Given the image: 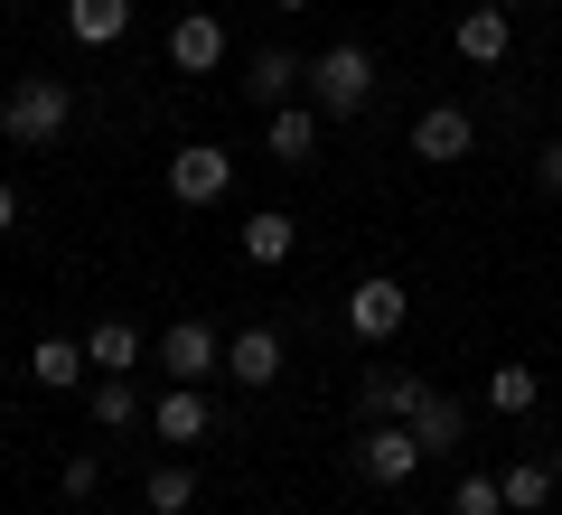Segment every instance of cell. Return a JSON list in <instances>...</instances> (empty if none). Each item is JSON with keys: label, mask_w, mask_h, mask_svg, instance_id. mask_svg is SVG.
<instances>
[{"label": "cell", "mask_w": 562, "mask_h": 515, "mask_svg": "<svg viewBox=\"0 0 562 515\" xmlns=\"http://www.w3.org/2000/svg\"><path fill=\"white\" fill-rule=\"evenodd\" d=\"M140 496H150V515H188L198 506V469L188 459H160V469L140 478Z\"/></svg>", "instance_id": "23"}, {"label": "cell", "mask_w": 562, "mask_h": 515, "mask_svg": "<svg viewBox=\"0 0 562 515\" xmlns=\"http://www.w3.org/2000/svg\"><path fill=\"white\" fill-rule=\"evenodd\" d=\"M272 10H310V0H272Z\"/></svg>", "instance_id": "28"}, {"label": "cell", "mask_w": 562, "mask_h": 515, "mask_svg": "<svg viewBox=\"0 0 562 515\" xmlns=\"http://www.w3.org/2000/svg\"><path fill=\"white\" fill-rule=\"evenodd\" d=\"M150 357H160V376H169V384H206V376L225 366V337L206 328V318H169Z\"/></svg>", "instance_id": "8"}, {"label": "cell", "mask_w": 562, "mask_h": 515, "mask_svg": "<svg viewBox=\"0 0 562 515\" xmlns=\"http://www.w3.org/2000/svg\"><path fill=\"white\" fill-rule=\"evenodd\" d=\"M301 94H310L301 47H254V57H244V103H254V113H281V103H301Z\"/></svg>", "instance_id": "7"}, {"label": "cell", "mask_w": 562, "mask_h": 515, "mask_svg": "<svg viewBox=\"0 0 562 515\" xmlns=\"http://www.w3.org/2000/svg\"><path fill=\"white\" fill-rule=\"evenodd\" d=\"M469 150H479V113H469V103H422V122H413L422 169H460Z\"/></svg>", "instance_id": "5"}, {"label": "cell", "mask_w": 562, "mask_h": 515, "mask_svg": "<svg viewBox=\"0 0 562 515\" xmlns=\"http://www.w3.org/2000/svg\"><path fill=\"white\" fill-rule=\"evenodd\" d=\"M403 318H413V291H403L394 272H366L357 291H347V328H357L366 347H394V337H403Z\"/></svg>", "instance_id": "4"}, {"label": "cell", "mask_w": 562, "mask_h": 515, "mask_svg": "<svg viewBox=\"0 0 562 515\" xmlns=\"http://www.w3.org/2000/svg\"><path fill=\"white\" fill-rule=\"evenodd\" d=\"M535 188L562 206V141H543V150H535Z\"/></svg>", "instance_id": "26"}, {"label": "cell", "mask_w": 562, "mask_h": 515, "mask_svg": "<svg viewBox=\"0 0 562 515\" xmlns=\"http://www.w3.org/2000/svg\"><path fill=\"white\" fill-rule=\"evenodd\" d=\"M413 440H422V450H460V440H469V403L431 384V403L413 413Z\"/></svg>", "instance_id": "21"}, {"label": "cell", "mask_w": 562, "mask_h": 515, "mask_svg": "<svg viewBox=\"0 0 562 515\" xmlns=\"http://www.w3.org/2000/svg\"><path fill=\"white\" fill-rule=\"evenodd\" d=\"M310 103H319L328 122H357L366 103H375V47H357V38H328L319 57H310Z\"/></svg>", "instance_id": "1"}, {"label": "cell", "mask_w": 562, "mask_h": 515, "mask_svg": "<svg viewBox=\"0 0 562 515\" xmlns=\"http://www.w3.org/2000/svg\"><path fill=\"white\" fill-rule=\"evenodd\" d=\"M29 384H38V394H76V384H94L85 337H38V347H29Z\"/></svg>", "instance_id": "16"}, {"label": "cell", "mask_w": 562, "mask_h": 515, "mask_svg": "<svg viewBox=\"0 0 562 515\" xmlns=\"http://www.w3.org/2000/svg\"><path fill=\"white\" fill-rule=\"evenodd\" d=\"M543 403V376L525 357H506V366H487V413H506V422H525Z\"/></svg>", "instance_id": "20"}, {"label": "cell", "mask_w": 562, "mask_h": 515, "mask_svg": "<svg viewBox=\"0 0 562 515\" xmlns=\"http://www.w3.org/2000/svg\"><path fill=\"white\" fill-rule=\"evenodd\" d=\"M66 38L76 47H122L132 38V0H66Z\"/></svg>", "instance_id": "18"}, {"label": "cell", "mask_w": 562, "mask_h": 515, "mask_svg": "<svg viewBox=\"0 0 562 515\" xmlns=\"http://www.w3.org/2000/svg\"><path fill=\"white\" fill-rule=\"evenodd\" d=\"M291 244H301V225L281 216V206L244 216V262H254V272H281V262H291Z\"/></svg>", "instance_id": "19"}, {"label": "cell", "mask_w": 562, "mask_h": 515, "mask_svg": "<svg viewBox=\"0 0 562 515\" xmlns=\"http://www.w3.org/2000/svg\"><path fill=\"white\" fill-rule=\"evenodd\" d=\"M85 403H94V432H132V422L150 413L132 376H94V384H85Z\"/></svg>", "instance_id": "22"}, {"label": "cell", "mask_w": 562, "mask_h": 515, "mask_svg": "<svg viewBox=\"0 0 562 515\" xmlns=\"http://www.w3.org/2000/svg\"><path fill=\"white\" fill-rule=\"evenodd\" d=\"M422 440H413V422H366L357 432V478H375V488H413L422 478Z\"/></svg>", "instance_id": "3"}, {"label": "cell", "mask_w": 562, "mask_h": 515, "mask_svg": "<svg viewBox=\"0 0 562 515\" xmlns=\"http://www.w3.org/2000/svg\"><path fill=\"white\" fill-rule=\"evenodd\" d=\"M140 357H150V337H140L132 318H94V337H85V366H94V376H132Z\"/></svg>", "instance_id": "17"}, {"label": "cell", "mask_w": 562, "mask_h": 515, "mask_svg": "<svg viewBox=\"0 0 562 515\" xmlns=\"http://www.w3.org/2000/svg\"><path fill=\"white\" fill-rule=\"evenodd\" d=\"M319 122H328V113H319L310 94H301V103H281V113L262 122V150H272L281 169H310V159H319Z\"/></svg>", "instance_id": "14"}, {"label": "cell", "mask_w": 562, "mask_h": 515, "mask_svg": "<svg viewBox=\"0 0 562 515\" xmlns=\"http://www.w3.org/2000/svg\"><path fill=\"white\" fill-rule=\"evenodd\" d=\"M422 403H431V376H413V366H366L357 376V422H413Z\"/></svg>", "instance_id": "9"}, {"label": "cell", "mask_w": 562, "mask_h": 515, "mask_svg": "<svg viewBox=\"0 0 562 515\" xmlns=\"http://www.w3.org/2000/svg\"><path fill=\"white\" fill-rule=\"evenodd\" d=\"M57 488H66V496H76V506H85V496L103 488V450H76V459H66V469H57Z\"/></svg>", "instance_id": "25"}, {"label": "cell", "mask_w": 562, "mask_h": 515, "mask_svg": "<svg viewBox=\"0 0 562 515\" xmlns=\"http://www.w3.org/2000/svg\"><path fill=\"white\" fill-rule=\"evenodd\" d=\"M150 432H160V450H198V440L216 432V403H206L198 384H160V403H150Z\"/></svg>", "instance_id": "11"}, {"label": "cell", "mask_w": 562, "mask_h": 515, "mask_svg": "<svg viewBox=\"0 0 562 515\" xmlns=\"http://www.w3.org/2000/svg\"><path fill=\"white\" fill-rule=\"evenodd\" d=\"M450 515H506L497 469H460V488H450Z\"/></svg>", "instance_id": "24"}, {"label": "cell", "mask_w": 562, "mask_h": 515, "mask_svg": "<svg viewBox=\"0 0 562 515\" xmlns=\"http://www.w3.org/2000/svg\"><path fill=\"white\" fill-rule=\"evenodd\" d=\"M497 10H525V0H497Z\"/></svg>", "instance_id": "29"}, {"label": "cell", "mask_w": 562, "mask_h": 515, "mask_svg": "<svg viewBox=\"0 0 562 515\" xmlns=\"http://www.w3.org/2000/svg\"><path fill=\"white\" fill-rule=\"evenodd\" d=\"M66 122H76V85L66 76H20L10 94H0V132L20 141V150H47Z\"/></svg>", "instance_id": "2"}, {"label": "cell", "mask_w": 562, "mask_h": 515, "mask_svg": "<svg viewBox=\"0 0 562 515\" xmlns=\"http://www.w3.org/2000/svg\"><path fill=\"white\" fill-rule=\"evenodd\" d=\"M225 376H235L244 394H262V384H281V328H262V318H244V328L225 337Z\"/></svg>", "instance_id": "13"}, {"label": "cell", "mask_w": 562, "mask_h": 515, "mask_svg": "<svg viewBox=\"0 0 562 515\" xmlns=\"http://www.w3.org/2000/svg\"><path fill=\"white\" fill-rule=\"evenodd\" d=\"M450 47H460V66H506V57H516V10L469 0L460 20H450Z\"/></svg>", "instance_id": "10"}, {"label": "cell", "mask_w": 562, "mask_h": 515, "mask_svg": "<svg viewBox=\"0 0 562 515\" xmlns=\"http://www.w3.org/2000/svg\"><path fill=\"white\" fill-rule=\"evenodd\" d=\"M10 225H20V188L0 179V235H10Z\"/></svg>", "instance_id": "27"}, {"label": "cell", "mask_w": 562, "mask_h": 515, "mask_svg": "<svg viewBox=\"0 0 562 515\" xmlns=\"http://www.w3.org/2000/svg\"><path fill=\"white\" fill-rule=\"evenodd\" d=\"M225 20L216 10H179V20H169V66H179V76H216L225 66Z\"/></svg>", "instance_id": "12"}, {"label": "cell", "mask_w": 562, "mask_h": 515, "mask_svg": "<svg viewBox=\"0 0 562 515\" xmlns=\"http://www.w3.org/2000/svg\"><path fill=\"white\" fill-rule=\"evenodd\" d=\"M225 188H235V150H216V141H179L169 150V198L179 206H216Z\"/></svg>", "instance_id": "6"}, {"label": "cell", "mask_w": 562, "mask_h": 515, "mask_svg": "<svg viewBox=\"0 0 562 515\" xmlns=\"http://www.w3.org/2000/svg\"><path fill=\"white\" fill-rule=\"evenodd\" d=\"M497 488H506V515H543V506H553V488H562V459L525 450V459H506V469H497Z\"/></svg>", "instance_id": "15"}]
</instances>
